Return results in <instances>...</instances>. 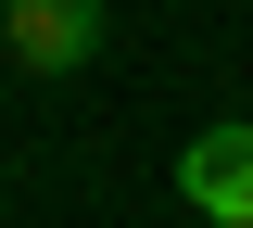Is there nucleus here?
<instances>
[{"mask_svg": "<svg viewBox=\"0 0 253 228\" xmlns=\"http://www.w3.org/2000/svg\"><path fill=\"white\" fill-rule=\"evenodd\" d=\"M177 203L203 228H253V114H215L177 139Z\"/></svg>", "mask_w": 253, "mask_h": 228, "instance_id": "obj_1", "label": "nucleus"}, {"mask_svg": "<svg viewBox=\"0 0 253 228\" xmlns=\"http://www.w3.org/2000/svg\"><path fill=\"white\" fill-rule=\"evenodd\" d=\"M101 38H114L101 0H0V51H13L26 76H89Z\"/></svg>", "mask_w": 253, "mask_h": 228, "instance_id": "obj_2", "label": "nucleus"}]
</instances>
